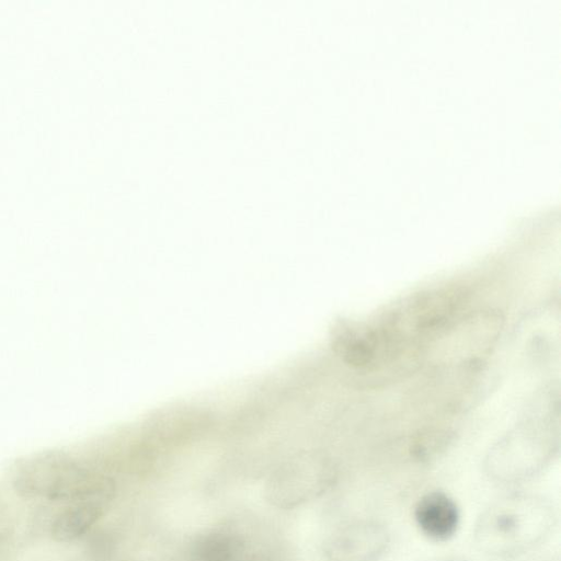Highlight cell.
<instances>
[{
	"label": "cell",
	"mask_w": 561,
	"mask_h": 561,
	"mask_svg": "<svg viewBox=\"0 0 561 561\" xmlns=\"http://www.w3.org/2000/svg\"><path fill=\"white\" fill-rule=\"evenodd\" d=\"M556 523L557 512L548 500L531 493H513L481 513L473 538L483 553L510 557L540 543Z\"/></svg>",
	"instance_id": "cell-1"
},
{
	"label": "cell",
	"mask_w": 561,
	"mask_h": 561,
	"mask_svg": "<svg viewBox=\"0 0 561 561\" xmlns=\"http://www.w3.org/2000/svg\"><path fill=\"white\" fill-rule=\"evenodd\" d=\"M12 481L25 497L69 504L99 491L112 480L90 472L68 454L51 451L20 461Z\"/></svg>",
	"instance_id": "cell-2"
},
{
	"label": "cell",
	"mask_w": 561,
	"mask_h": 561,
	"mask_svg": "<svg viewBox=\"0 0 561 561\" xmlns=\"http://www.w3.org/2000/svg\"><path fill=\"white\" fill-rule=\"evenodd\" d=\"M559 449L556 421H526L488 453L486 474L500 483H516L539 473Z\"/></svg>",
	"instance_id": "cell-3"
},
{
	"label": "cell",
	"mask_w": 561,
	"mask_h": 561,
	"mask_svg": "<svg viewBox=\"0 0 561 561\" xmlns=\"http://www.w3.org/2000/svg\"><path fill=\"white\" fill-rule=\"evenodd\" d=\"M335 480L336 471L328 460L302 456L271 474L264 486V495L274 507L291 510L321 496Z\"/></svg>",
	"instance_id": "cell-4"
},
{
	"label": "cell",
	"mask_w": 561,
	"mask_h": 561,
	"mask_svg": "<svg viewBox=\"0 0 561 561\" xmlns=\"http://www.w3.org/2000/svg\"><path fill=\"white\" fill-rule=\"evenodd\" d=\"M390 536L375 520H356L333 531L323 543L328 561H375L387 550Z\"/></svg>",
	"instance_id": "cell-5"
},
{
	"label": "cell",
	"mask_w": 561,
	"mask_h": 561,
	"mask_svg": "<svg viewBox=\"0 0 561 561\" xmlns=\"http://www.w3.org/2000/svg\"><path fill=\"white\" fill-rule=\"evenodd\" d=\"M115 495L111 481L99 491L66 504L51 524V536L56 541L70 542L83 536L106 512Z\"/></svg>",
	"instance_id": "cell-6"
},
{
	"label": "cell",
	"mask_w": 561,
	"mask_h": 561,
	"mask_svg": "<svg viewBox=\"0 0 561 561\" xmlns=\"http://www.w3.org/2000/svg\"><path fill=\"white\" fill-rule=\"evenodd\" d=\"M413 516L421 533L435 541L451 538L460 522L456 502L443 491H431L422 495L415 503Z\"/></svg>",
	"instance_id": "cell-7"
},
{
	"label": "cell",
	"mask_w": 561,
	"mask_h": 561,
	"mask_svg": "<svg viewBox=\"0 0 561 561\" xmlns=\"http://www.w3.org/2000/svg\"><path fill=\"white\" fill-rule=\"evenodd\" d=\"M193 561H252L247 539L230 529H211L195 538L191 547Z\"/></svg>",
	"instance_id": "cell-8"
},
{
	"label": "cell",
	"mask_w": 561,
	"mask_h": 561,
	"mask_svg": "<svg viewBox=\"0 0 561 561\" xmlns=\"http://www.w3.org/2000/svg\"><path fill=\"white\" fill-rule=\"evenodd\" d=\"M432 561H468V560L458 559V558H444V559H436V560H432Z\"/></svg>",
	"instance_id": "cell-9"
}]
</instances>
